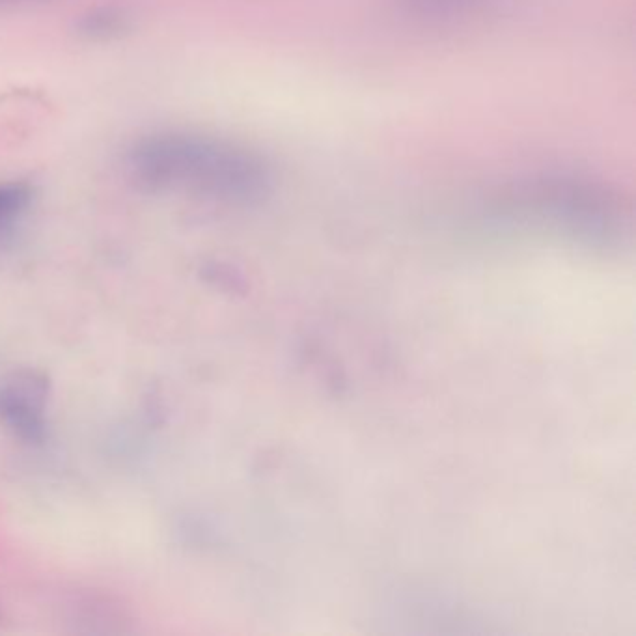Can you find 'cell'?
<instances>
[{"instance_id":"obj_1","label":"cell","mask_w":636,"mask_h":636,"mask_svg":"<svg viewBox=\"0 0 636 636\" xmlns=\"http://www.w3.org/2000/svg\"><path fill=\"white\" fill-rule=\"evenodd\" d=\"M125 166L140 187L234 204L262 200L271 185L269 168L256 153L183 131H161L135 140L125 153Z\"/></svg>"},{"instance_id":"obj_2","label":"cell","mask_w":636,"mask_h":636,"mask_svg":"<svg viewBox=\"0 0 636 636\" xmlns=\"http://www.w3.org/2000/svg\"><path fill=\"white\" fill-rule=\"evenodd\" d=\"M45 400L47 383L38 374L15 375L14 381L0 387L2 422L27 441L45 439Z\"/></svg>"},{"instance_id":"obj_3","label":"cell","mask_w":636,"mask_h":636,"mask_svg":"<svg viewBox=\"0 0 636 636\" xmlns=\"http://www.w3.org/2000/svg\"><path fill=\"white\" fill-rule=\"evenodd\" d=\"M135 25V17L125 6H99L81 15L77 21V34L88 42L120 40Z\"/></svg>"},{"instance_id":"obj_4","label":"cell","mask_w":636,"mask_h":636,"mask_svg":"<svg viewBox=\"0 0 636 636\" xmlns=\"http://www.w3.org/2000/svg\"><path fill=\"white\" fill-rule=\"evenodd\" d=\"M34 200V187L25 181H2L0 183V228L17 221L27 213Z\"/></svg>"}]
</instances>
